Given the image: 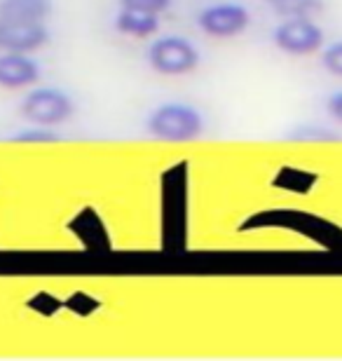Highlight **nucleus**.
<instances>
[{
    "label": "nucleus",
    "mask_w": 342,
    "mask_h": 361,
    "mask_svg": "<svg viewBox=\"0 0 342 361\" xmlns=\"http://www.w3.org/2000/svg\"><path fill=\"white\" fill-rule=\"evenodd\" d=\"M122 10H136L148 14H162L171 7V0H120Z\"/></svg>",
    "instance_id": "11"
},
{
    "label": "nucleus",
    "mask_w": 342,
    "mask_h": 361,
    "mask_svg": "<svg viewBox=\"0 0 342 361\" xmlns=\"http://www.w3.org/2000/svg\"><path fill=\"white\" fill-rule=\"evenodd\" d=\"M322 66L329 71L331 75L342 78V40L331 42L322 54Z\"/></svg>",
    "instance_id": "12"
},
{
    "label": "nucleus",
    "mask_w": 342,
    "mask_h": 361,
    "mask_svg": "<svg viewBox=\"0 0 342 361\" xmlns=\"http://www.w3.org/2000/svg\"><path fill=\"white\" fill-rule=\"evenodd\" d=\"M272 42L281 52L293 54V56L314 54L324 47V31L310 17L283 19L281 24L274 28Z\"/></svg>",
    "instance_id": "4"
},
{
    "label": "nucleus",
    "mask_w": 342,
    "mask_h": 361,
    "mask_svg": "<svg viewBox=\"0 0 342 361\" xmlns=\"http://www.w3.org/2000/svg\"><path fill=\"white\" fill-rule=\"evenodd\" d=\"M148 63L159 75H188L200 66V52L188 38L164 35L148 47Z\"/></svg>",
    "instance_id": "3"
},
{
    "label": "nucleus",
    "mask_w": 342,
    "mask_h": 361,
    "mask_svg": "<svg viewBox=\"0 0 342 361\" xmlns=\"http://www.w3.org/2000/svg\"><path fill=\"white\" fill-rule=\"evenodd\" d=\"M40 80L38 61L28 54L3 52L0 54V87L3 90H24Z\"/></svg>",
    "instance_id": "7"
},
{
    "label": "nucleus",
    "mask_w": 342,
    "mask_h": 361,
    "mask_svg": "<svg viewBox=\"0 0 342 361\" xmlns=\"http://www.w3.org/2000/svg\"><path fill=\"white\" fill-rule=\"evenodd\" d=\"M263 3L281 19H312L314 14L324 12V0H263Z\"/></svg>",
    "instance_id": "10"
},
{
    "label": "nucleus",
    "mask_w": 342,
    "mask_h": 361,
    "mask_svg": "<svg viewBox=\"0 0 342 361\" xmlns=\"http://www.w3.org/2000/svg\"><path fill=\"white\" fill-rule=\"evenodd\" d=\"M115 28L125 35H132V38H150L159 28V14L120 10L115 17Z\"/></svg>",
    "instance_id": "9"
},
{
    "label": "nucleus",
    "mask_w": 342,
    "mask_h": 361,
    "mask_svg": "<svg viewBox=\"0 0 342 361\" xmlns=\"http://www.w3.org/2000/svg\"><path fill=\"white\" fill-rule=\"evenodd\" d=\"M52 12V0H0V19L5 21H47Z\"/></svg>",
    "instance_id": "8"
},
{
    "label": "nucleus",
    "mask_w": 342,
    "mask_h": 361,
    "mask_svg": "<svg viewBox=\"0 0 342 361\" xmlns=\"http://www.w3.org/2000/svg\"><path fill=\"white\" fill-rule=\"evenodd\" d=\"M21 115L38 127L63 125L75 113V104L66 92L59 87H35L24 97L19 106Z\"/></svg>",
    "instance_id": "2"
},
{
    "label": "nucleus",
    "mask_w": 342,
    "mask_h": 361,
    "mask_svg": "<svg viewBox=\"0 0 342 361\" xmlns=\"http://www.w3.org/2000/svg\"><path fill=\"white\" fill-rule=\"evenodd\" d=\"M49 42L45 21H5L0 19V52L31 54Z\"/></svg>",
    "instance_id": "6"
},
{
    "label": "nucleus",
    "mask_w": 342,
    "mask_h": 361,
    "mask_svg": "<svg viewBox=\"0 0 342 361\" xmlns=\"http://www.w3.org/2000/svg\"><path fill=\"white\" fill-rule=\"evenodd\" d=\"M197 24L211 38H235L251 26V14L239 3H216L200 12Z\"/></svg>",
    "instance_id": "5"
},
{
    "label": "nucleus",
    "mask_w": 342,
    "mask_h": 361,
    "mask_svg": "<svg viewBox=\"0 0 342 361\" xmlns=\"http://www.w3.org/2000/svg\"><path fill=\"white\" fill-rule=\"evenodd\" d=\"M12 141H17V143H56V141H61V136L54 132H47V127H40V129H28V132H19Z\"/></svg>",
    "instance_id": "13"
},
{
    "label": "nucleus",
    "mask_w": 342,
    "mask_h": 361,
    "mask_svg": "<svg viewBox=\"0 0 342 361\" xmlns=\"http://www.w3.org/2000/svg\"><path fill=\"white\" fill-rule=\"evenodd\" d=\"M150 136H155L159 141H195L200 139L204 132V120L197 108L188 104H162L148 115L145 122Z\"/></svg>",
    "instance_id": "1"
},
{
    "label": "nucleus",
    "mask_w": 342,
    "mask_h": 361,
    "mask_svg": "<svg viewBox=\"0 0 342 361\" xmlns=\"http://www.w3.org/2000/svg\"><path fill=\"white\" fill-rule=\"evenodd\" d=\"M326 108H329L331 118H336L338 122H342V90L331 94L329 101H326Z\"/></svg>",
    "instance_id": "14"
}]
</instances>
